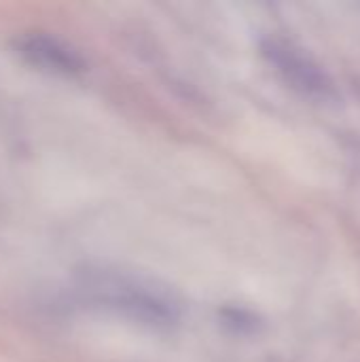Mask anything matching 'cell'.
<instances>
[{
  "mask_svg": "<svg viewBox=\"0 0 360 362\" xmlns=\"http://www.w3.org/2000/svg\"><path fill=\"white\" fill-rule=\"evenodd\" d=\"M15 47L30 66L55 76H76L87 68L83 55L74 47L47 32H23L17 36Z\"/></svg>",
  "mask_w": 360,
  "mask_h": 362,
  "instance_id": "7a4b0ae2",
  "label": "cell"
},
{
  "mask_svg": "<svg viewBox=\"0 0 360 362\" xmlns=\"http://www.w3.org/2000/svg\"><path fill=\"white\" fill-rule=\"evenodd\" d=\"M76 291L83 301L142 325L170 327L180 318V305L168 288L129 272L87 269L79 276Z\"/></svg>",
  "mask_w": 360,
  "mask_h": 362,
  "instance_id": "6da1fadb",
  "label": "cell"
},
{
  "mask_svg": "<svg viewBox=\"0 0 360 362\" xmlns=\"http://www.w3.org/2000/svg\"><path fill=\"white\" fill-rule=\"evenodd\" d=\"M263 53L293 87L312 95H323L329 89V81L323 70L299 49L280 40H269L263 45Z\"/></svg>",
  "mask_w": 360,
  "mask_h": 362,
  "instance_id": "3957f363",
  "label": "cell"
}]
</instances>
